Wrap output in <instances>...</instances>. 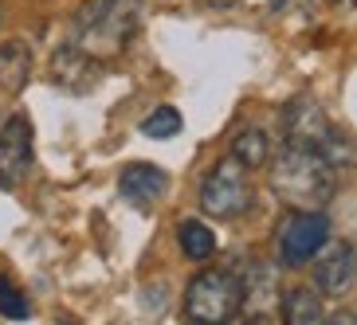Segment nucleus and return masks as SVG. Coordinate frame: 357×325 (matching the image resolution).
I'll return each instance as SVG.
<instances>
[{
	"instance_id": "nucleus-15",
	"label": "nucleus",
	"mask_w": 357,
	"mask_h": 325,
	"mask_svg": "<svg viewBox=\"0 0 357 325\" xmlns=\"http://www.w3.org/2000/svg\"><path fill=\"white\" fill-rule=\"evenodd\" d=\"M283 314L287 325H322V298L314 290H291L283 298Z\"/></svg>"
},
{
	"instance_id": "nucleus-10",
	"label": "nucleus",
	"mask_w": 357,
	"mask_h": 325,
	"mask_svg": "<svg viewBox=\"0 0 357 325\" xmlns=\"http://www.w3.org/2000/svg\"><path fill=\"white\" fill-rule=\"evenodd\" d=\"M169 189V173L161 165H149V161H134L118 173V192L137 204V208H153Z\"/></svg>"
},
{
	"instance_id": "nucleus-14",
	"label": "nucleus",
	"mask_w": 357,
	"mask_h": 325,
	"mask_svg": "<svg viewBox=\"0 0 357 325\" xmlns=\"http://www.w3.org/2000/svg\"><path fill=\"white\" fill-rule=\"evenodd\" d=\"M177 239H181V251L192 262H204L216 255V235H212V228L204 220H185L177 228Z\"/></svg>"
},
{
	"instance_id": "nucleus-19",
	"label": "nucleus",
	"mask_w": 357,
	"mask_h": 325,
	"mask_svg": "<svg viewBox=\"0 0 357 325\" xmlns=\"http://www.w3.org/2000/svg\"><path fill=\"white\" fill-rule=\"evenodd\" d=\"M271 4H275V8H283V4H287V0H271Z\"/></svg>"
},
{
	"instance_id": "nucleus-16",
	"label": "nucleus",
	"mask_w": 357,
	"mask_h": 325,
	"mask_svg": "<svg viewBox=\"0 0 357 325\" xmlns=\"http://www.w3.org/2000/svg\"><path fill=\"white\" fill-rule=\"evenodd\" d=\"M0 314L8 317V322H28V317H32V302H28V294L12 283L8 274H0Z\"/></svg>"
},
{
	"instance_id": "nucleus-4",
	"label": "nucleus",
	"mask_w": 357,
	"mask_h": 325,
	"mask_svg": "<svg viewBox=\"0 0 357 325\" xmlns=\"http://www.w3.org/2000/svg\"><path fill=\"white\" fill-rule=\"evenodd\" d=\"M243 310L240 274L231 271H200L185 290L181 314L189 325H231Z\"/></svg>"
},
{
	"instance_id": "nucleus-9",
	"label": "nucleus",
	"mask_w": 357,
	"mask_h": 325,
	"mask_svg": "<svg viewBox=\"0 0 357 325\" xmlns=\"http://www.w3.org/2000/svg\"><path fill=\"white\" fill-rule=\"evenodd\" d=\"M314 283L322 294H346L357 278V251L349 239H326V247L314 255Z\"/></svg>"
},
{
	"instance_id": "nucleus-12",
	"label": "nucleus",
	"mask_w": 357,
	"mask_h": 325,
	"mask_svg": "<svg viewBox=\"0 0 357 325\" xmlns=\"http://www.w3.org/2000/svg\"><path fill=\"white\" fill-rule=\"evenodd\" d=\"M240 290H243V310L252 317L267 314L279 298V283H275V271L271 267H263V262H252L248 274L240 278Z\"/></svg>"
},
{
	"instance_id": "nucleus-2",
	"label": "nucleus",
	"mask_w": 357,
	"mask_h": 325,
	"mask_svg": "<svg viewBox=\"0 0 357 325\" xmlns=\"http://www.w3.org/2000/svg\"><path fill=\"white\" fill-rule=\"evenodd\" d=\"M137 28H142L137 0H95L75 16V47H83L95 59L122 55L134 43Z\"/></svg>"
},
{
	"instance_id": "nucleus-13",
	"label": "nucleus",
	"mask_w": 357,
	"mask_h": 325,
	"mask_svg": "<svg viewBox=\"0 0 357 325\" xmlns=\"http://www.w3.org/2000/svg\"><path fill=\"white\" fill-rule=\"evenodd\" d=\"M231 157L240 161L243 168H263L267 161H271V137H267V129L252 126V129H243V134H236Z\"/></svg>"
},
{
	"instance_id": "nucleus-8",
	"label": "nucleus",
	"mask_w": 357,
	"mask_h": 325,
	"mask_svg": "<svg viewBox=\"0 0 357 325\" xmlns=\"http://www.w3.org/2000/svg\"><path fill=\"white\" fill-rule=\"evenodd\" d=\"M52 79L63 86V90H71V95H91V90L102 83V59L86 55L83 47H75V43H63V47L52 55Z\"/></svg>"
},
{
	"instance_id": "nucleus-17",
	"label": "nucleus",
	"mask_w": 357,
	"mask_h": 325,
	"mask_svg": "<svg viewBox=\"0 0 357 325\" xmlns=\"http://www.w3.org/2000/svg\"><path fill=\"white\" fill-rule=\"evenodd\" d=\"M185 129V118H181L177 106H158L153 114H146L142 122V134L146 137H177Z\"/></svg>"
},
{
	"instance_id": "nucleus-5",
	"label": "nucleus",
	"mask_w": 357,
	"mask_h": 325,
	"mask_svg": "<svg viewBox=\"0 0 357 325\" xmlns=\"http://www.w3.org/2000/svg\"><path fill=\"white\" fill-rule=\"evenodd\" d=\"M200 208H204V216H212V220H236V216H243V212L252 208V180H248V168L231 157V153L208 168V177L200 184Z\"/></svg>"
},
{
	"instance_id": "nucleus-1",
	"label": "nucleus",
	"mask_w": 357,
	"mask_h": 325,
	"mask_svg": "<svg viewBox=\"0 0 357 325\" xmlns=\"http://www.w3.org/2000/svg\"><path fill=\"white\" fill-rule=\"evenodd\" d=\"M337 189V168L306 145H283L271 165V192L294 212L326 208Z\"/></svg>"
},
{
	"instance_id": "nucleus-11",
	"label": "nucleus",
	"mask_w": 357,
	"mask_h": 325,
	"mask_svg": "<svg viewBox=\"0 0 357 325\" xmlns=\"http://www.w3.org/2000/svg\"><path fill=\"white\" fill-rule=\"evenodd\" d=\"M32 79V47L24 40H4L0 43V90L20 95Z\"/></svg>"
},
{
	"instance_id": "nucleus-7",
	"label": "nucleus",
	"mask_w": 357,
	"mask_h": 325,
	"mask_svg": "<svg viewBox=\"0 0 357 325\" xmlns=\"http://www.w3.org/2000/svg\"><path fill=\"white\" fill-rule=\"evenodd\" d=\"M326 239H330V216L322 208L294 212L279 231V262L283 267H303L322 251Z\"/></svg>"
},
{
	"instance_id": "nucleus-6",
	"label": "nucleus",
	"mask_w": 357,
	"mask_h": 325,
	"mask_svg": "<svg viewBox=\"0 0 357 325\" xmlns=\"http://www.w3.org/2000/svg\"><path fill=\"white\" fill-rule=\"evenodd\" d=\"M36 165V134L28 114H8L0 126V189H16Z\"/></svg>"
},
{
	"instance_id": "nucleus-18",
	"label": "nucleus",
	"mask_w": 357,
	"mask_h": 325,
	"mask_svg": "<svg viewBox=\"0 0 357 325\" xmlns=\"http://www.w3.org/2000/svg\"><path fill=\"white\" fill-rule=\"evenodd\" d=\"M322 325H357V314L342 310V314H334V317H322Z\"/></svg>"
},
{
	"instance_id": "nucleus-3",
	"label": "nucleus",
	"mask_w": 357,
	"mask_h": 325,
	"mask_svg": "<svg viewBox=\"0 0 357 325\" xmlns=\"http://www.w3.org/2000/svg\"><path fill=\"white\" fill-rule=\"evenodd\" d=\"M283 122H287V145L318 149L334 168H342V165L354 161V141H349V137L326 118V110L318 106V98L298 95L291 106H287Z\"/></svg>"
}]
</instances>
